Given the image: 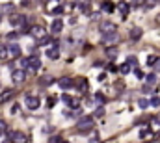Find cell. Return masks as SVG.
I'll list each match as a JSON object with an SVG mask.
<instances>
[{
	"instance_id": "obj_1",
	"label": "cell",
	"mask_w": 160,
	"mask_h": 143,
	"mask_svg": "<svg viewBox=\"0 0 160 143\" xmlns=\"http://www.w3.org/2000/svg\"><path fill=\"white\" fill-rule=\"evenodd\" d=\"M93 127H95L93 117H84V119H80V121L76 123V132L78 134H87V132L93 130Z\"/></svg>"
},
{
	"instance_id": "obj_2",
	"label": "cell",
	"mask_w": 160,
	"mask_h": 143,
	"mask_svg": "<svg viewBox=\"0 0 160 143\" xmlns=\"http://www.w3.org/2000/svg\"><path fill=\"white\" fill-rule=\"evenodd\" d=\"M117 39H119L117 30L108 32V34H102V43H104V45H113V43H117Z\"/></svg>"
},
{
	"instance_id": "obj_3",
	"label": "cell",
	"mask_w": 160,
	"mask_h": 143,
	"mask_svg": "<svg viewBox=\"0 0 160 143\" xmlns=\"http://www.w3.org/2000/svg\"><path fill=\"white\" fill-rule=\"evenodd\" d=\"M24 78H26V71L24 69H15L13 73H11V80L15 84H22V82H24Z\"/></svg>"
},
{
	"instance_id": "obj_4",
	"label": "cell",
	"mask_w": 160,
	"mask_h": 143,
	"mask_svg": "<svg viewBox=\"0 0 160 143\" xmlns=\"http://www.w3.org/2000/svg\"><path fill=\"white\" fill-rule=\"evenodd\" d=\"M26 106L30 108V110H37L39 108V104H41V101H39V97H35V95H26Z\"/></svg>"
},
{
	"instance_id": "obj_5",
	"label": "cell",
	"mask_w": 160,
	"mask_h": 143,
	"mask_svg": "<svg viewBox=\"0 0 160 143\" xmlns=\"http://www.w3.org/2000/svg\"><path fill=\"white\" fill-rule=\"evenodd\" d=\"M30 34H32V37L41 39V37H45V35H47V30H45V26H41V24H35V26H32Z\"/></svg>"
},
{
	"instance_id": "obj_6",
	"label": "cell",
	"mask_w": 160,
	"mask_h": 143,
	"mask_svg": "<svg viewBox=\"0 0 160 143\" xmlns=\"http://www.w3.org/2000/svg\"><path fill=\"white\" fill-rule=\"evenodd\" d=\"M45 54H47V58H49V60H58V58H60V49H58V45L49 46V49L45 50Z\"/></svg>"
},
{
	"instance_id": "obj_7",
	"label": "cell",
	"mask_w": 160,
	"mask_h": 143,
	"mask_svg": "<svg viewBox=\"0 0 160 143\" xmlns=\"http://www.w3.org/2000/svg\"><path fill=\"white\" fill-rule=\"evenodd\" d=\"M9 141L24 143V141H28V136H26V134H22V132H11V134H9Z\"/></svg>"
},
{
	"instance_id": "obj_8",
	"label": "cell",
	"mask_w": 160,
	"mask_h": 143,
	"mask_svg": "<svg viewBox=\"0 0 160 143\" xmlns=\"http://www.w3.org/2000/svg\"><path fill=\"white\" fill-rule=\"evenodd\" d=\"M11 99H13V89H2L0 91V104H6Z\"/></svg>"
},
{
	"instance_id": "obj_9",
	"label": "cell",
	"mask_w": 160,
	"mask_h": 143,
	"mask_svg": "<svg viewBox=\"0 0 160 143\" xmlns=\"http://www.w3.org/2000/svg\"><path fill=\"white\" fill-rule=\"evenodd\" d=\"M58 86H60L61 89H69V87L73 86V78H71V76H61V78L58 80Z\"/></svg>"
},
{
	"instance_id": "obj_10",
	"label": "cell",
	"mask_w": 160,
	"mask_h": 143,
	"mask_svg": "<svg viewBox=\"0 0 160 143\" xmlns=\"http://www.w3.org/2000/svg\"><path fill=\"white\" fill-rule=\"evenodd\" d=\"M61 30H63V20H61V19H54V20H52V24H50V32L60 34Z\"/></svg>"
},
{
	"instance_id": "obj_11",
	"label": "cell",
	"mask_w": 160,
	"mask_h": 143,
	"mask_svg": "<svg viewBox=\"0 0 160 143\" xmlns=\"http://www.w3.org/2000/svg\"><path fill=\"white\" fill-rule=\"evenodd\" d=\"M8 50H9V58H19V56H20V46H19L17 43L8 45Z\"/></svg>"
},
{
	"instance_id": "obj_12",
	"label": "cell",
	"mask_w": 160,
	"mask_h": 143,
	"mask_svg": "<svg viewBox=\"0 0 160 143\" xmlns=\"http://www.w3.org/2000/svg\"><path fill=\"white\" fill-rule=\"evenodd\" d=\"M61 101L63 102H67V106H71V108H78V99H71L69 97V95H63V97H61Z\"/></svg>"
},
{
	"instance_id": "obj_13",
	"label": "cell",
	"mask_w": 160,
	"mask_h": 143,
	"mask_svg": "<svg viewBox=\"0 0 160 143\" xmlns=\"http://www.w3.org/2000/svg\"><path fill=\"white\" fill-rule=\"evenodd\" d=\"M113 30H117L113 22H102V24H101V32L102 34H108V32H113Z\"/></svg>"
},
{
	"instance_id": "obj_14",
	"label": "cell",
	"mask_w": 160,
	"mask_h": 143,
	"mask_svg": "<svg viewBox=\"0 0 160 143\" xmlns=\"http://www.w3.org/2000/svg\"><path fill=\"white\" fill-rule=\"evenodd\" d=\"M9 22H11V24H22V22H24V17H22V15H9Z\"/></svg>"
},
{
	"instance_id": "obj_15",
	"label": "cell",
	"mask_w": 160,
	"mask_h": 143,
	"mask_svg": "<svg viewBox=\"0 0 160 143\" xmlns=\"http://www.w3.org/2000/svg\"><path fill=\"white\" fill-rule=\"evenodd\" d=\"M8 58H9L8 45H0V60H8Z\"/></svg>"
},
{
	"instance_id": "obj_16",
	"label": "cell",
	"mask_w": 160,
	"mask_h": 143,
	"mask_svg": "<svg viewBox=\"0 0 160 143\" xmlns=\"http://www.w3.org/2000/svg\"><path fill=\"white\" fill-rule=\"evenodd\" d=\"M117 9L121 11V15H123V17H127L130 8H128V4H125V2H119V4H117Z\"/></svg>"
},
{
	"instance_id": "obj_17",
	"label": "cell",
	"mask_w": 160,
	"mask_h": 143,
	"mask_svg": "<svg viewBox=\"0 0 160 143\" xmlns=\"http://www.w3.org/2000/svg\"><path fill=\"white\" fill-rule=\"evenodd\" d=\"M142 34H143L142 28H132V30H130V39H140Z\"/></svg>"
},
{
	"instance_id": "obj_18",
	"label": "cell",
	"mask_w": 160,
	"mask_h": 143,
	"mask_svg": "<svg viewBox=\"0 0 160 143\" xmlns=\"http://www.w3.org/2000/svg\"><path fill=\"white\" fill-rule=\"evenodd\" d=\"M149 138H153V130L151 128H143L140 132V139H149Z\"/></svg>"
},
{
	"instance_id": "obj_19",
	"label": "cell",
	"mask_w": 160,
	"mask_h": 143,
	"mask_svg": "<svg viewBox=\"0 0 160 143\" xmlns=\"http://www.w3.org/2000/svg\"><path fill=\"white\" fill-rule=\"evenodd\" d=\"M106 56H108V58H116V56H117V49H116V46H112V45H110L108 49H106Z\"/></svg>"
},
{
	"instance_id": "obj_20",
	"label": "cell",
	"mask_w": 160,
	"mask_h": 143,
	"mask_svg": "<svg viewBox=\"0 0 160 143\" xmlns=\"http://www.w3.org/2000/svg\"><path fill=\"white\" fill-rule=\"evenodd\" d=\"M119 73H121V75H128V73H130V63H123V65L119 67Z\"/></svg>"
},
{
	"instance_id": "obj_21",
	"label": "cell",
	"mask_w": 160,
	"mask_h": 143,
	"mask_svg": "<svg viewBox=\"0 0 160 143\" xmlns=\"http://www.w3.org/2000/svg\"><path fill=\"white\" fill-rule=\"evenodd\" d=\"M151 130H160V119H153L151 121Z\"/></svg>"
},
{
	"instance_id": "obj_22",
	"label": "cell",
	"mask_w": 160,
	"mask_h": 143,
	"mask_svg": "<svg viewBox=\"0 0 160 143\" xmlns=\"http://www.w3.org/2000/svg\"><path fill=\"white\" fill-rule=\"evenodd\" d=\"M127 63H130V67H134L136 63H138V61H136V56H128L127 58Z\"/></svg>"
},
{
	"instance_id": "obj_23",
	"label": "cell",
	"mask_w": 160,
	"mask_h": 143,
	"mask_svg": "<svg viewBox=\"0 0 160 143\" xmlns=\"http://www.w3.org/2000/svg\"><path fill=\"white\" fill-rule=\"evenodd\" d=\"M156 60H158L156 56H149V58H147V65H151V67H153V65L156 63Z\"/></svg>"
},
{
	"instance_id": "obj_24",
	"label": "cell",
	"mask_w": 160,
	"mask_h": 143,
	"mask_svg": "<svg viewBox=\"0 0 160 143\" xmlns=\"http://www.w3.org/2000/svg\"><path fill=\"white\" fill-rule=\"evenodd\" d=\"M147 84H156V75H149L147 76Z\"/></svg>"
},
{
	"instance_id": "obj_25",
	"label": "cell",
	"mask_w": 160,
	"mask_h": 143,
	"mask_svg": "<svg viewBox=\"0 0 160 143\" xmlns=\"http://www.w3.org/2000/svg\"><path fill=\"white\" fill-rule=\"evenodd\" d=\"M138 104H140V108H147V106H149L151 102H147L145 99H140V101H138Z\"/></svg>"
},
{
	"instance_id": "obj_26",
	"label": "cell",
	"mask_w": 160,
	"mask_h": 143,
	"mask_svg": "<svg viewBox=\"0 0 160 143\" xmlns=\"http://www.w3.org/2000/svg\"><path fill=\"white\" fill-rule=\"evenodd\" d=\"M151 106H154V108L160 106V99H158V97H153V99H151Z\"/></svg>"
},
{
	"instance_id": "obj_27",
	"label": "cell",
	"mask_w": 160,
	"mask_h": 143,
	"mask_svg": "<svg viewBox=\"0 0 160 143\" xmlns=\"http://www.w3.org/2000/svg\"><path fill=\"white\" fill-rule=\"evenodd\" d=\"M50 82H52V78H50V76H45V78H41V80H39V84H50Z\"/></svg>"
},
{
	"instance_id": "obj_28",
	"label": "cell",
	"mask_w": 160,
	"mask_h": 143,
	"mask_svg": "<svg viewBox=\"0 0 160 143\" xmlns=\"http://www.w3.org/2000/svg\"><path fill=\"white\" fill-rule=\"evenodd\" d=\"M102 8H104L106 11H112V9H113V4H110V2H104V6H102Z\"/></svg>"
},
{
	"instance_id": "obj_29",
	"label": "cell",
	"mask_w": 160,
	"mask_h": 143,
	"mask_svg": "<svg viewBox=\"0 0 160 143\" xmlns=\"http://www.w3.org/2000/svg\"><path fill=\"white\" fill-rule=\"evenodd\" d=\"M134 75H136V76H138V78H143V76H145V75L142 73V71H140V69H136V71H134Z\"/></svg>"
},
{
	"instance_id": "obj_30",
	"label": "cell",
	"mask_w": 160,
	"mask_h": 143,
	"mask_svg": "<svg viewBox=\"0 0 160 143\" xmlns=\"http://www.w3.org/2000/svg\"><path fill=\"white\" fill-rule=\"evenodd\" d=\"M4 130H6V123H4V121H0V136L4 134Z\"/></svg>"
},
{
	"instance_id": "obj_31",
	"label": "cell",
	"mask_w": 160,
	"mask_h": 143,
	"mask_svg": "<svg viewBox=\"0 0 160 143\" xmlns=\"http://www.w3.org/2000/svg\"><path fill=\"white\" fill-rule=\"evenodd\" d=\"M19 37V34L17 32H11V34H8V39H17Z\"/></svg>"
},
{
	"instance_id": "obj_32",
	"label": "cell",
	"mask_w": 160,
	"mask_h": 143,
	"mask_svg": "<svg viewBox=\"0 0 160 143\" xmlns=\"http://www.w3.org/2000/svg\"><path fill=\"white\" fill-rule=\"evenodd\" d=\"M95 115H97V117H101V115H104V108H99V110L95 112Z\"/></svg>"
},
{
	"instance_id": "obj_33",
	"label": "cell",
	"mask_w": 160,
	"mask_h": 143,
	"mask_svg": "<svg viewBox=\"0 0 160 143\" xmlns=\"http://www.w3.org/2000/svg\"><path fill=\"white\" fill-rule=\"evenodd\" d=\"M153 67H154V71H160V58H158V60H156V63H154V65H153Z\"/></svg>"
},
{
	"instance_id": "obj_34",
	"label": "cell",
	"mask_w": 160,
	"mask_h": 143,
	"mask_svg": "<svg viewBox=\"0 0 160 143\" xmlns=\"http://www.w3.org/2000/svg\"><path fill=\"white\" fill-rule=\"evenodd\" d=\"M142 2H143V0H132V4H134V6H140Z\"/></svg>"
},
{
	"instance_id": "obj_35",
	"label": "cell",
	"mask_w": 160,
	"mask_h": 143,
	"mask_svg": "<svg viewBox=\"0 0 160 143\" xmlns=\"http://www.w3.org/2000/svg\"><path fill=\"white\" fill-rule=\"evenodd\" d=\"M50 141H61V138L60 136H54V138H50Z\"/></svg>"
},
{
	"instance_id": "obj_36",
	"label": "cell",
	"mask_w": 160,
	"mask_h": 143,
	"mask_svg": "<svg viewBox=\"0 0 160 143\" xmlns=\"http://www.w3.org/2000/svg\"><path fill=\"white\" fill-rule=\"evenodd\" d=\"M0 20H2V15H0Z\"/></svg>"
}]
</instances>
